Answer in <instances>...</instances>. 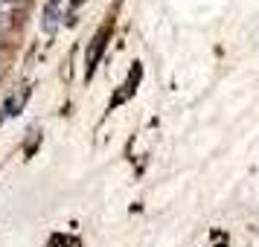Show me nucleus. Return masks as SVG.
<instances>
[{"label":"nucleus","mask_w":259,"mask_h":247,"mask_svg":"<svg viewBox=\"0 0 259 247\" xmlns=\"http://www.w3.org/2000/svg\"><path fill=\"white\" fill-rule=\"evenodd\" d=\"M59 0H50L47 3V9H44V29H47L50 35L56 32V24H59Z\"/></svg>","instance_id":"obj_1"},{"label":"nucleus","mask_w":259,"mask_h":247,"mask_svg":"<svg viewBox=\"0 0 259 247\" xmlns=\"http://www.w3.org/2000/svg\"><path fill=\"white\" fill-rule=\"evenodd\" d=\"M6 3H15V0H6Z\"/></svg>","instance_id":"obj_2"}]
</instances>
